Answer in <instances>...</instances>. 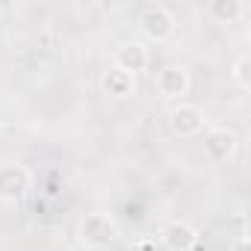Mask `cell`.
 <instances>
[{
    "mask_svg": "<svg viewBox=\"0 0 251 251\" xmlns=\"http://www.w3.org/2000/svg\"><path fill=\"white\" fill-rule=\"evenodd\" d=\"M121 227L109 213H86L77 222V242L89 251H106L118 242Z\"/></svg>",
    "mask_w": 251,
    "mask_h": 251,
    "instance_id": "cell-1",
    "label": "cell"
},
{
    "mask_svg": "<svg viewBox=\"0 0 251 251\" xmlns=\"http://www.w3.org/2000/svg\"><path fill=\"white\" fill-rule=\"evenodd\" d=\"M33 189V172L21 163L0 166V201L3 204H21Z\"/></svg>",
    "mask_w": 251,
    "mask_h": 251,
    "instance_id": "cell-2",
    "label": "cell"
},
{
    "mask_svg": "<svg viewBox=\"0 0 251 251\" xmlns=\"http://www.w3.org/2000/svg\"><path fill=\"white\" fill-rule=\"evenodd\" d=\"M136 24H139V33H142L145 39H151V42H169V39L175 36V30H177L175 15H172L166 6H160V3H148V6L139 12Z\"/></svg>",
    "mask_w": 251,
    "mask_h": 251,
    "instance_id": "cell-3",
    "label": "cell"
},
{
    "mask_svg": "<svg viewBox=\"0 0 251 251\" xmlns=\"http://www.w3.org/2000/svg\"><path fill=\"white\" fill-rule=\"evenodd\" d=\"M169 127L180 139H195L207 130V115L195 103H177L169 109Z\"/></svg>",
    "mask_w": 251,
    "mask_h": 251,
    "instance_id": "cell-4",
    "label": "cell"
},
{
    "mask_svg": "<svg viewBox=\"0 0 251 251\" xmlns=\"http://www.w3.org/2000/svg\"><path fill=\"white\" fill-rule=\"evenodd\" d=\"M204 154H207V160H213V163H227V160H233V154H236V148H239V136L230 130V127H207L204 133Z\"/></svg>",
    "mask_w": 251,
    "mask_h": 251,
    "instance_id": "cell-5",
    "label": "cell"
},
{
    "mask_svg": "<svg viewBox=\"0 0 251 251\" xmlns=\"http://www.w3.org/2000/svg\"><path fill=\"white\" fill-rule=\"evenodd\" d=\"M154 86H157V95H160V98H166V100H180V103H183V98L189 95L192 77H189V71H186L183 65H166L163 71H157Z\"/></svg>",
    "mask_w": 251,
    "mask_h": 251,
    "instance_id": "cell-6",
    "label": "cell"
},
{
    "mask_svg": "<svg viewBox=\"0 0 251 251\" xmlns=\"http://www.w3.org/2000/svg\"><path fill=\"white\" fill-rule=\"evenodd\" d=\"M148 62H151V56H148V48L142 45V42H121L118 48H115V53H112V68H118V71H127V74H139V71H145L148 68Z\"/></svg>",
    "mask_w": 251,
    "mask_h": 251,
    "instance_id": "cell-7",
    "label": "cell"
},
{
    "mask_svg": "<svg viewBox=\"0 0 251 251\" xmlns=\"http://www.w3.org/2000/svg\"><path fill=\"white\" fill-rule=\"evenodd\" d=\"M198 239H201V233L186 219H175L163 227V245L169 251H195Z\"/></svg>",
    "mask_w": 251,
    "mask_h": 251,
    "instance_id": "cell-8",
    "label": "cell"
},
{
    "mask_svg": "<svg viewBox=\"0 0 251 251\" xmlns=\"http://www.w3.org/2000/svg\"><path fill=\"white\" fill-rule=\"evenodd\" d=\"M100 89L106 98H115V100H124V98H130L136 92V77L127 74V71H118V68H106L100 74Z\"/></svg>",
    "mask_w": 251,
    "mask_h": 251,
    "instance_id": "cell-9",
    "label": "cell"
},
{
    "mask_svg": "<svg viewBox=\"0 0 251 251\" xmlns=\"http://www.w3.org/2000/svg\"><path fill=\"white\" fill-rule=\"evenodd\" d=\"M242 12H245V6L239 0H210L207 3V15L216 24H233V21L242 18Z\"/></svg>",
    "mask_w": 251,
    "mask_h": 251,
    "instance_id": "cell-10",
    "label": "cell"
},
{
    "mask_svg": "<svg viewBox=\"0 0 251 251\" xmlns=\"http://www.w3.org/2000/svg\"><path fill=\"white\" fill-rule=\"evenodd\" d=\"M230 80L239 86V92H251V56L239 53L230 65Z\"/></svg>",
    "mask_w": 251,
    "mask_h": 251,
    "instance_id": "cell-11",
    "label": "cell"
},
{
    "mask_svg": "<svg viewBox=\"0 0 251 251\" xmlns=\"http://www.w3.org/2000/svg\"><path fill=\"white\" fill-rule=\"evenodd\" d=\"M227 251H251V242H248V236L245 233H239L233 242H230V248Z\"/></svg>",
    "mask_w": 251,
    "mask_h": 251,
    "instance_id": "cell-12",
    "label": "cell"
},
{
    "mask_svg": "<svg viewBox=\"0 0 251 251\" xmlns=\"http://www.w3.org/2000/svg\"><path fill=\"white\" fill-rule=\"evenodd\" d=\"M0 18H3V6H0Z\"/></svg>",
    "mask_w": 251,
    "mask_h": 251,
    "instance_id": "cell-13",
    "label": "cell"
}]
</instances>
